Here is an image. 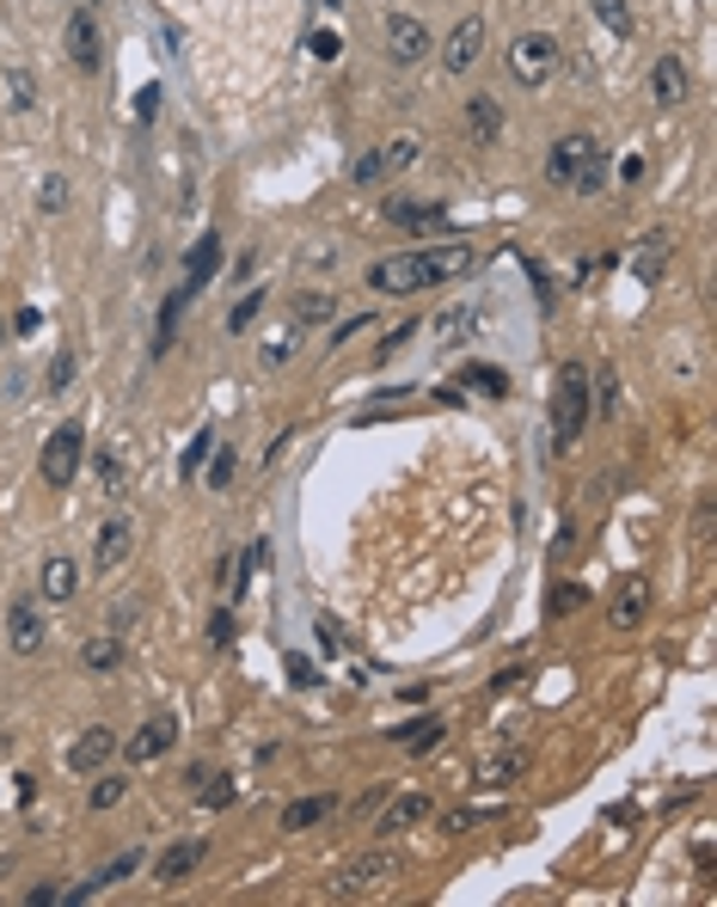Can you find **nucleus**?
<instances>
[{"label": "nucleus", "instance_id": "35", "mask_svg": "<svg viewBox=\"0 0 717 907\" xmlns=\"http://www.w3.org/2000/svg\"><path fill=\"white\" fill-rule=\"evenodd\" d=\"M405 166H418V141L399 136V141L387 148V178H392V173H405Z\"/></svg>", "mask_w": 717, "mask_h": 907}, {"label": "nucleus", "instance_id": "8", "mask_svg": "<svg viewBox=\"0 0 717 907\" xmlns=\"http://www.w3.org/2000/svg\"><path fill=\"white\" fill-rule=\"evenodd\" d=\"M479 49H484V19H460V25L448 32V44H442V68H448V74H472Z\"/></svg>", "mask_w": 717, "mask_h": 907}, {"label": "nucleus", "instance_id": "42", "mask_svg": "<svg viewBox=\"0 0 717 907\" xmlns=\"http://www.w3.org/2000/svg\"><path fill=\"white\" fill-rule=\"evenodd\" d=\"M289 356H295V331H277V338L265 344V362L277 368V362H289Z\"/></svg>", "mask_w": 717, "mask_h": 907}, {"label": "nucleus", "instance_id": "39", "mask_svg": "<svg viewBox=\"0 0 717 907\" xmlns=\"http://www.w3.org/2000/svg\"><path fill=\"white\" fill-rule=\"evenodd\" d=\"M68 380H74V350H62L49 362V392H68Z\"/></svg>", "mask_w": 717, "mask_h": 907}, {"label": "nucleus", "instance_id": "28", "mask_svg": "<svg viewBox=\"0 0 717 907\" xmlns=\"http://www.w3.org/2000/svg\"><path fill=\"white\" fill-rule=\"evenodd\" d=\"M442 742V723L430 718V723H405V730H399V749H411V754H430Z\"/></svg>", "mask_w": 717, "mask_h": 907}, {"label": "nucleus", "instance_id": "18", "mask_svg": "<svg viewBox=\"0 0 717 907\" xmlns=\"http://www.w3.org/2000/svg\"><path fill=\"white\" fill-rule=\"evenodd\" d=\"M669 234H644L638 239V251H632V276H638V282H656V276H662V270H669Z\"/></svg>", "mask_w": 717, "mask_h": 907}, {"label": "nucleus", "instance_id": "30", "mask_svg": "<svg viewBox=\"0 0 717 907\" xmlns=\"http://www.w3.org/2000/svg\"><path fill=\"white\" fill-rule=\"evenodd\" d=\"M117 657H124V644H117V638H93V644H86V657H80V662L105 674V669H117Z\"/></svg>", "mask_w": 717, "mask_h": 907}, {"label": "nucleus", "instance_id": "47", "mask_svg": "<svg viewBox=\"0 0 717 907\" xmlns=\"http://www.w3.org/2000/svg\"><path fill=\"white\" fill-rule=\"evenodd\" d=\"M601 411H608V417L620 411V387H613V375H601Z\"/></svg>", "mask_w": 717, "mask_h": 907}, {"label": "nucleus", "instance_id": "10", "mask_svg": "<svg viewBox=\"0 0 717 907\" xmlns=\"http://www.w3.org/2000/svg\"><path fill=\"white\" fill-rule=\"evenodd\" d=\"M221 270V239L215 234H203L197 246H190V264H185V282H178V295L185 301H197L209 288V276Z\"/></svg>", "mask_w": 717, "mask_h": 907}, {"label": "nucleus", "instance_id": "45", "mask_svg": "<svg viewBox=\"0 0 717 907\" xmlns=\"http://www.w3.org/2000/svg\"><path fill=\"white\" fill-rule=\"evenodd\" d=\"M509 773H515V754H503V761H491V767H484L479 779H484V785H497V779H509Z\"/></svg>", "mask_w": 717, "mask_h": 907}, {"label": "nucleus", "instance_id": "5", "mask_svg": "<svg viewBox=\"0 0 717 907\" xmlns=\"http://www.w3.org/2000/svg\"><path fill=\"white\" fill-rule=\"evenodd\" d=\"M80 454H86V436H80V423H62L56 436L44 441V485L68 491L80 472Z\"/></svg>", "mask_w": 717, "mask_h": 907}, {"label": "nucleus", "instance_id": "22", "mask_svg": "<svg viewBox=\"0 0 717 907\" xmlns=\"http://www.w3.org/2000/svg\"><path fill=\"white\" fill-rule=\"evenodd\" d=\"M467 129H472V136H479V148H484V141H497L503 136V110H497V98H467Z\"/></svg>", "mask_w": 717, "mask_h": 907}, {"label": "nucleus", "instance_id": "31", "mask_svg": "<svg viewBox=\"0 0 717 907\" xmlns=\"http://www.w3.org/2000/svg\"><path fill=\"white\" fill-rule=\"evenodd\" d=\"M258 314H265V288H246V295H239V307L227 314V331H246Z\"/></svg>", "mask_w": 717, "mask_h": 907}, {"label": "nucleus", "instance_id": "26", "mask_svg": "<svg viewBox=\"0 0 717 907\" xmlns=\"http://www.w3.org/2000/svg\"><path fill=\"white\" fill-rule=\"evenodd\" d=\"M589 7L613 37H632V7H625V0H589Z\"/></svg>", "mask_w": 717, "mask_h": 907}, {"label": "nucleus", "instance_id": "14", "mask_svg": "<svg viewBox=\"0 0 717 907\" xmlns=\"http://www.w3.org/2000/svg\"><path fill=\"white\" fill-rule=\"evenodd\" d=\"M172 735H178V723H172L166 711H160V718H148L136 735H129V742H124V754H129V761H160V754L172 749Z\"/></svg>", "mask_w": 717, "mask_h": 907}, {"label": "nucleus", "instance_id": "6", "mask_svg": "<svg viewBox=\"0 0 717 907\" xmlns=\"http://www.w3.org/2000/svg\"><path fill=\"white\" fill-rule=\"evenodd\" d=\"M387 56L399 68L423 62V56H430V25H423V19H411V13H392L387 19Z\"/></svg>", "mask_w": 717, "mask_h": 907}, {"label": "nucleus", "instance_id": "17", "mask_svg": "<svg viewBox=\"0 0 717 907\" xmlns=\"http://www.w3.org/2000/svg\"><path fill=\"white\" fill-rule=\"evenodd\" d=\"M197 859H203V840L166 846V852H160V864H154V883H185V876L197 871Z\"/></svg>", "mask_w": 717, "mask_h": 907}, {"label": "nucleus", "instance_id": "41", "mask_svg": "<svg viewBox=\"0 0 717 907\" xmlns=\"http://www.w3.org/2000/svg\"><path fill=\"white\" fill-rule=\"evenodd\" d=\"M209 485H215V491L234 485V448H221V454H215V467H209Z\"/></svg>", "mask_w": 717, "mask_h": 907}, {"label": "nucleus", "instance_id": "11", "mask_svg": "<svg viewBox=\"0 0 717 907\" xmlns=\"http://www.w3.org/2000/svg\"><path fill=\"white\" fill-rule=\"evenodd\" d=\"M136 871H141V846H136V852H117V859H110L105 871H93L86 883H80V890L56 895V902H93V895H105L110 883H124V876H136Z\"/></svg>", "mask_w": 717, "mask_h": 907}, {"label": "nucleus", "instance_id": "20", "mask_svg": "<svg viewBox=\"0 0 717 907\" xmlns=\"http://www.w3.org/2000/svg\"><path fill=\"white\" fill-rule=\"evenodd\" d=\"M387 221L392 227H405V234H430V227H442V209L436 203H399V197H392Z\"/></svg>", "mask_w": 717, "mask_h": 907}, {"label": "nucleus", "instance_id": "2", "mask_svg": "<svg viewBox=\"0 0 717 907\" xmlns=\"http://www.w3.org/2000/svg\"><path fill=\"white\" fill-rule=\"evenodd\" d=\"M546 178H552V185H564V190H577V197H595V190L608 185V154H601V141H595V136L552 141Z\"/></svg>", "mask_w": 717, "mask_h": 907}, {"label": "nucleus", "instance_id": "43", "mask_svg": "<svg viewBox=\"0 0 717 907\" xmlns=\"http://www.w3.org/2000/svg\"><path fill=\"white\" fill-rule=\"evenodd\" d=\"M209 644H215V650H221V644H234V613H227V608L209 620Z\"/></svg>", "mask_w": 717, "mask_h": 907}, {"label": "nucleus", "instance_id": "49", "mask_svg": "<svg viewBox=\"0 0 717 907\" xmlns=\"http://www.w3.org/2000/svg\"><path fill=\"white\" fill-rule=\"evenodd\" d=\"M289 674H295L301 687H313V662L307 657H289Z\"/></svg>", "mask_w": 717, "mask_h": 907}, {"label": "nucleus", "instance_id": "15", "mask_svg": "<svg viewBox=\"0 0 717 907\" xmlns=\"http://www.w3.org/2000/svg\"><path fill=\"white\" fill-rule=\"evenodd\" d=\"M644 608H650V582H644V577H625L620 589H613V608H608V620H613V626H620V632H632V626H638V620H644Z\"/></svg>", "mask_w": 717, "mask_h": 907}, {"label": "nucleus", "instance_id": "25", "mask_svg": "<svg viewBox=\"0 0 717 907\" xmlns=\"http://www.w3.org/2000/svg\"><path fill=\"white\" fill-rule=\"evenodd\" d=\"M418 815H430V798H418V791H411V798H399L387 815H380V834H399V828H411Z\"/></svg>", "mask_w": 717, "mask_h": 907}, {"label": "nucleus", "instance_id": "4", "mask_svg": "<svg viewBox=\"0 0 717 907\" xmlns=\"http://www.w3.org/2000/svg\"><path fill=\"white\" fill-rule=\"evenodd\" d=\"M552 68H559V44H552L546 32H521L509 44V74L521 80V86H546Z\"/></svg>", "mask_w": 717, "mask_h": 907}, {"label": "nucleus", "instance_id": "33", "mask_svg": "<svg viewBox=\"0 0 717 907\" xmlns=\"http://www.w3.org/2000/svg\"><path fill=\"white\" fill-rule=\"evenodd\" d=\"M190 301L185 295H166V307H160V338H154V350H172V331H178V314H185Z\"/></svg>", "mask_w": 717, "mask_h": 907}, {"label": "nucleus", "instance_id": "16", "mask_svg": "<svg viewBox=\"0 0 717 907\" xmlns=\"http://www.w3.org/2000/svg\"><path fill=\"white\" fill-rule=\"evenodd\" d=\"M110 754H117V735H110V730H86L74 749H68V767H74V773H98Z\"/></svg>", "mask_w": 717, "mask_h": 907}, {"label": "nucleus", "instance_id": "29", "mask_svg": "<svg viewBox=\"0 0 717 907\" xmlns=\"http://www.w3.org/2000/svg\"><path fill=\"white\" fill-rule=\"evenodd\" d=\"M338 314V295H301L295 301V326H313V319H331Z\"/></svg>", "mask_w": 717, "mask_h": 907}, {"label": "nucleus", "instance_id": "12", "mask_svg": "<svg viewBox=\"0 0 717 907\" xmlns=\"http://www.w3.org/2000/svg\"><path fill=\"white\" fill-rule=\"evenodd\" d=\"M136 552V528H129L124 516H110L105 528H98V546H93V570H117V564Z\"/></svg>", "mask_w": 717, "mask_h": 907}, {"label": "nucleus", "instance_id": "27", "mask_svg": "<svg viewBox=\"0 0 717 907\" xmlns=\"http://www.w3.org/2000/svg\"><path fill=\"white\" fill-rule=\"evenodd\" d=\"M7 105H13V110H32V105H37V80H32V68H13V74H7Z\"/></svg>", "mask_w": 717, "mask_h": 907}, {"label": "nucleus", "instance_id": "46", "mask_svg": "<svg viewBox=\"0 0 717 907\" xmlns=\"http://www.w3.org/2000/svg\"><path fill=\"white\" fill-rule=\"evenodd\" d=\"M472 387H491V392H503V387H509V380H503L497 368H472Z\"/></svg>", "mask_w": 717, "mask_h": 907}, {"label": "nucleus", "instance_id": "32", "mask_svg": "<svg viewBox=\"0 0 717 907\" xmlns=\"http://www.w3.org/2000/svg\"><path fill=\"white\" fill-rule=\"evenodd\" d=\"M209 454H215V429H197V436H190V448H185V479H197V467H203Z\"/></svg>", "mask_w": 717, "mask_h": 907}, {"label": "nucleus", "instance_id": "9", "mask_svg": "<svg viewBox=\"0 0 717 907\" xmlns=\"http://www.w3.org/2000/svg\"><path fill=\"white\" fill-rule=\"evenodd\" d=\"M44 613H37V601H13V613H7V644H13V657H32V650H44Z\"/></svg>", "mask_w": 717, "mask_h": 907}, {"label": "nucleus", "instance_id": "38", "mask_svg": "<svg viewBox=\"0 0 717 907\" xmlns=\"http://www.w3.org/2000/svg\"><path fill=\"white\" fill-rule=\"evenodd\" d=\"M380 178H387V154L375 148V154L356 160V185H380Z\"/></svg>", "mask_w": 717, "mask_h": 907}, {"label": "nucleus", "instance_id": "36", "mask_svg": "<svg viewBox=\"0 0 717 907\" xmlns=\"http://www.w3.org/2000/svg\"><path fill=\"white\" fill-rule=\"evenodd\" d=\"M37 203H44L49 215H56V209H68V178H62V173H49V178H44V190H37Z\"/></svg>", "mask_w": 717, "mask_h": 907}, {"label": "nucleus", "instance_id": "23", "mask_svg": "<svg viewBox=\"0 0 717 907\" xmlns=\"http://www.w3.org/2000/svg\"><path fill=\"white\" fill-rule=\"evenodd\" d=\"M467 331H479V307H448V314L430 326V338H436V344H460Z\"/></svg>", "mask_w": 717, "mask_h": 907}, {"label": "nucleus", "instance_id": "7", "mask_svg": "<svg viewBox=\"0 0 717 907\" xmlns=\"http://www.w3.org/2000/svg\"><path fill=\"white\" fill-rule=\"evenodd\" d=\"M68 62L86 68V74H98V68H105V32H98L93 13H74V19H68Z\"/></svg>", "mask_w": 717, "mask_h": 907}, {"label": "nucleus", "instance_id": "13", "mask_svg": "<svg viewBox=\"0 0 717 907\" xmlns=\"http://www.w3.org/2000/svg\"><path fill=\"white\" fill-rule=\"evenodd\" d=\"M387 876H392V852H368V859H356L350 871H343V883L331 895H375Z\"/></svg>", "mask_w": 717, "mask_h": 907}, {"label": "nucleus", "instance_id": "34", "mask_svg": "<svg viewBox=\"0 0 717 907\" xmlns=\"http://www.w3.org/2000/svg\"><path fill=\"white\" fill-rule=\"evenodd\" d=\"M124 791H129V779H117V773H110V779H98L93 785V810H117V803H124Z\"/></svg>", "mask_w": 717, "mask_h": 907}, {"label": "nucleus", "instance_id": "37", "mask_svg": "<svg viewBox=\"0 0 717 907\" xmlns=\"http://www.w3.org/2000/svg\"><path fill=\"white\" fill-rule=\"evenodd\" d=\"M98 472H105V491H110V497H124V491H129V479H124V460H117V448H110L105 460H98Z\"/></svg>", "mask_w": 717, "mask_h": 907}, {"label": "nucleus", "instance_id": "48", "mask_svg": "<svg viewBox=\"0 0 717 907\" xmlns=\"http://www.w3.org/2000/svg\"><path fill=\"white\" fill-rule=\"evenodd\" d=\"M154 105H160V86H148V93L136 98V117H141V123H148V117H154Z\"/></svg>", "mask_w": 717, "mask_h": 907}, {"label": "nucleus", "instance_id": "19", "mask_svg": "<svg viewBox=\"0 0 717 907\" xmlns=\"http://www.w3.org/2000/svg\"><path fill=\"white\" fill-rule=\"evenodd\" d=\"M650 98L656 105H681L686 98V68L674 62V56H662V62L650 68Z\"/></svg>", "mask_w": 717, "mask_h": 907}, {"label": "nucleus", "instance_id": "40", "mask_svg": "<svg viewBox=\"0 0 717 907\" xmlns=\"http://www.w3.org/2000/svg\"><path fill=\"white\" fill-rule=\"evenodd\" d=\"M583 594H589V589H577V582H559V594H552V620H564L571 608H583Z\"/></svg>", "mask_w": 717, "mask_h": 907}, {"label": "nucleus", "instance_id": "3", "mask_svg": "<svg viewBox=\"0 0 717 907\" xmlns=\"http://www.w3.org/2000/svg\"><path fill=\"white\" fill-rule=\"evenodd\" d=\"M589 368L583 362H564L559 368V392H552V448H577L583 423H589Z\"/></svg>", "mask_w": 717, "mask_h": 907}, {"label": "nucleus", "instance_id": "21", "mask_svg": "<svg viewBox=\"0 0 717 907\" xmlns=\"http://www.w3.org/2000/svg\"><path fill=\"white\" fill-rule=\"evenodd\" d=\"M80 589V564L74 558H49L44 564V601H74Z\"/></svg>", "mask_w": 717, "mask_h": 907}, {"label": "nucleus", "instance_id": "24", "mask_svg": "<svg viewBox=\"0 0 717 907\" xmlns=\"http://www.w3.org/2000/svg\"><path fill=\"white\" fill-rule=\"evenodd\" d=\"M326 815H331V798H301V803L282 810V834H301V828H313V822H326Z\"/></svg>", "mask_w": 717, "mask_h": 907}, {"label": "nucleus", "instance_id": "44", "mask_svg": "<svg viewBox=\"0 0 717 907\" xmlns=\"http://www.w3.org/2000/svg\"><path fill=\"white\" fill-rule=\"evenodd\" d=\"M203 803H209V810H227V803H234V779H209Z\"/></svg>", "mask_w": 717, "mask_h": 907}, {"label": "nucleus", "instance_id": "1", "mask_svg": "<svg viewBox=\"0 0 717 907\" xmlns=\"http://www.w3.org/2000/svg\"><path fill=\"white\" fill-rule=\"evenodd\" d=\"M472 270V246H430V251H399V258H380L368 270V288L375 295H418V288H436Z\"/></svg>", "mask_w": 717, "mask_h": 907}]
</instances>
